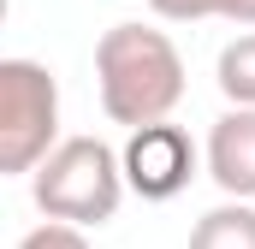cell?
Here are the masks:
<instances>
[{
	"mask_svg": "<svg viewBox=\"0 0 255 249\" xmlns=\"http://www.w3.org/2000/svg\"><path fill=\"white\" fill-rule=\"evenodd\" d=\"M226 6H232V0H148V12H154V18H166V24H202V18H226Z\"/></svg>",
	"mask_w": 255,
	"mask_h": 249,
	"instance_id": "8",
	"label": "cell"
},
{
	"mask_svg": "<svg viewBox=\"0 0 255 249\" xmlns=\"http://www.w3.org/2000/svg\"><path fill=\"white\" fill-rule=\"evenodd\" d=\"M125 160L101 142V136H65L60 148L30 172V196L48 220H71V226H107L125 202Z\"/></svg>",
	"mask_w": 255,
	"mask_h": 249,
	"instance_id": "2",
	"label": "cell"
},
{
	"mask_svg": "<svg viewBox=\"0 0 255 249\" xmlns=\"http://www.w3.org/2000/svg\"><path fill=\"white\" fill-rule=\"evenodd\" d=\"M190 249H255V208L244 196H226L190 226Z\"/></svg>",
	"mask_w": 255,
	"mask_h": 249,
	"instance_id": "6",
	"label": "cell"
},
{
	"mask_svg": "<svg viewBox=\"0 0 255 249\" xmlns=\"http://www.w3.org/2000/svg\"><path fill=\"white\" fill-rule=\"evenodd\" d=\"M214 83L232 107H255V30H244L238 42L220 48V65H214Z\"/></svg>",
	"mask_w": 255,
	"mask_h": 249,
	"instance_id": "7",
	"label": "cell"
},
{
	"mask_svg": "<svg viewBox=\"0 0 255 249\" xmlns=\"http://www.w3.org/2000/svg\"><path fill=\"white\" fill-rule=\"evenodd\" d=\"M18 249H89V238H83V226H71V220H42Z\"/></svg>",
	"mask_w": 255,
	"mask_h": 249,
	"instance_id": "9",
	"label": "cell"
},
{
	"mask_svg": "<svg viewBox=\"0 0 255 249\" xmlns=\"http://www.w3.org/2000/svg\"><path fill=\"white\" fill-rule=\"evenodd\" d=\"M226 24H244V30H255V0H232V6H226Z\"/></svg>",
	"mask_w": 255,
	"mask_h": 249,
	"instance_id": "10",
	"label": "cell"
},
{
	"mask_svg": "<svg viewBox=\"0 0 255 249\" xmlns=\"http://www.w3.org/2000/svg\"><path fill=\"white\" fill-rule=\"evenodd\" d=\"M208 178L226 196L255 202V107H232L208 130Z\"/></svg>",
	"mask_w": 255,
	"mask_h": 249,
	"instance_id": "5",
	"label": "cell"
},
{
	"mask_svg": "<svg viewBox=\"0 0 255 249\" xmlns=\"http://www.w3.org/2000/svg\"><path fill=\"white\" fill-rule=\"evenodd\" d=\"M95 83H101V113L136 130L166 119L184 101V54L172 48L166 30L113 24L95 42Z\"/></svg>",
	"mask_w": 255,
	"mask_h": 249,
	"instance_id": "1",
	"label": "cell"
},
{
	"mask_svg": "<svg viewBox=\"0 0 255 249\" xmlns=\"http://www.w3.org/2000/svg\"><path fill=\"white\" fill-rule=\"evenodd\" d=\"M119 160H125V184L136 190L142 202H172V196L196 178V142L178 124H166V119L136 124L130 142L119 148Z\"/></svg>",
	"mask_w": 255,
	"mask_h": 249,
	"instance_id": "4",
	"label": "cell"
},
{
	"mask_svg": "<svg viewBox=\"0 0 255 249\" xmlns=\"http://www.w3.org/2000/svg\"><path fill=\"white\" fill-rule=\"evenodd\" d=\"M60 148V83L42 60H0V172L24 178Z\"/></svg>",
	"mask_w": 255,
	"mask_h": 249,
	"instance_id": "3",
	"label": "cell"
}]
</instances>
